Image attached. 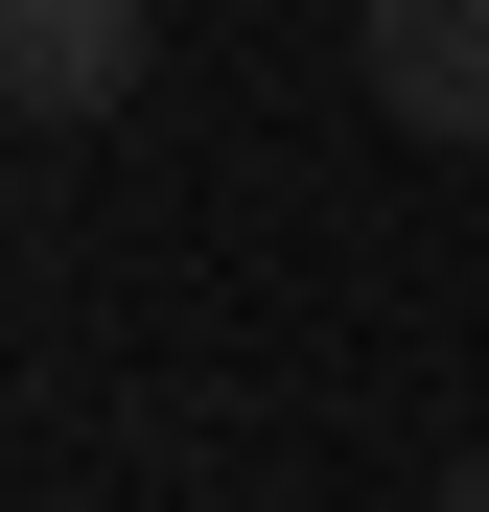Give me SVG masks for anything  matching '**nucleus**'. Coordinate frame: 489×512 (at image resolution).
I'll list each match as a JSON object with an SVG mask.
<instances>
[{"mask_svg": "<svg viewBox=\"0 0 489 512\" xmlns=\"http://www.w3.org/2000/svg\"><path fill=\"white\" fill-rule=\"evenodd\" d=\"M350 70L396 140H489V0H350Z\"/></svg>", "mask_w": 489, "mask_h": 512, "instance_id": "obj_1", "label": "nucleus"}, {"mask_svg": "<svg viewBox=\"0 0 489 512\" xmlns=\"http://www.w3.org/2000/svg\"><path fill=\"white\" fill-rule=\"evenodd\" d=\"M420 512H489V443H466V466H443V489H420Z\"/></svg>", "mask_w": 489, "mask_h": 512, "instance_id": "obj_3", "label": "nucleus"}, {"mask_svg": "<svg viewBox=\"0 0 489 512\" xmlns=\"http://www.w3.org/2000/svg\"><path fill=\"white\" fill-rule=\"evenodd\" d=\"M140 47H163L140 0H0V94H24L47 140H94V117L140 94Z\"/></svg>", "mask_w": 489, "mask_h": 512, "instance_id": "obj_2", "label": "nucleus"}]
</instances>
